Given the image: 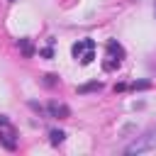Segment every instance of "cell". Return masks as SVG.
Returning <instances> with one entry per match:
<instances>
[{
    "mask_svg": "<svg viewBox=\"0 0 156 156\" xmlns=\"http://www.w3.org/2000/svg\"><path fill=\"white\" fill-rule=\"evenodd\" d=\"M20 46H22V51H24L27 56H32V46H29V41H27V39H20Z\"/></svg>",
    "mask_w": 156,
    "mask_h": 156,
    "instance_id": "9c48e42d",
    "label": "cell"
},
{
    "mask_svg": "<svg viewBox=\"0 0 156 156\" xmlns=\"http://www.w3.org/2000/svg\"><path fill=\"white\" fill-rule=\"evenodd\" d=\"M49 112H51V117H58V119H63V117L71 115V110L66 105H61V102H49Z\"/></svg>",
    "mask_w": 156,
    "mask_h": 156,
    "instance_id": "5b68a950",
    "label": "cell"
},
{
    "mask_svg": "<svg viewBox=\"0 0 156 156\" xmlns=\"http://www.w3.org/2000/svg\"><path fill=\"white\" fill-rule=\"evenodd\" d=\"M0 146H5L7 151L17 149V129L5 115H0Z\"/></svg>",
    "mask_w": 156,
    "mask_h": 156,
    "instance_id": "6da1fadb",
    "label": "cell"
},
{
    "mask_svg": "<svg viewBox=\"0 0 156 156\" xmlns=\"http://www.w3.org/2000/svg\"><path fill=\"white\" fill-rule=\"evenodd\" d=\"M156 149V127L154 129H149L144 136H139L136 141H132L127 149H124V154H144V151H154Z\"/></svg>",
    "mask_w": 156,
    "mask_h": 156,
    "instance_id": "7a4b0ae2",
    "label": "cell"
},
{
    "mask_svg": "<svg viewBox=\"0 0 156 156\" xmlns=\"http://www.w3.org/2000/svg\"><path fill=\"white\" fill-rule=\"evenodd\" d=\"M100 88H102L100 83H88V85H80L78 93H90V90H100Z\"/></svg>",
    "mask_w": 156,
    "mask_h": 156,
    "instance_id": "ba28073f",
    "label": "cell"
},
{
    "mask_svg": "<svg viewBox=\"0 0 156 156\" xmlns=\"http://www.w3.org/2000/svg\"><path fill=\"white\" fill-rule=\"evenodd\" d=\"M122 58H124V49H122V46H119L115 39H110V41H107V61L102 63V66H105V71L117 68Z\"/></svg>",
    "mask_w": 156,
    "mask_h": 156,
    "instance_id": "3957f363",
    "label": "cell"
},
{
    "mask_svg": "<svg viewBox=\"0 0 156 156\" xmlns=\"http://www.w3.org/2000/svg\"><path fill=\"white\" fill-rule=\"evenodd\" d=\"M149 85H151L149 80H139V83H134L132 88H134V90H144V88H149Z\"/></svg>",
    "mask_w": 156,
    "mask_h": 156,
    "instance_id": "30bf717a",
    "label": "cell"
},
{
    "mask_svg": "<svg viewBox=\"0 0 156 156\" xmlns=\"http://www.w3.org/2000/svg\"><path fill=\"white\" fill-rule=\"evenodd\" d=\"M93 58H95V51H93V49H88V51H85V54L80 56V63H83V66H88V63H90Z\"/></svg>",
    "mask_w": 156,
    "mask_h": 156,
    "instance_id": "52a82bcc",
    "label": "cell"
},
{
    "mask_svg": "<svg viewBox=\"0 0 156 156\" xmlns=\"http://www.w3.org/2000/svg\"><path fill=\"white\" fill-rule=\"evenodd\" d=\"M49 136H51V144H54V146H56V144H61V141L66 139V134H63L61 129H54V132H51Z\"/></svg>",
    "mask_w": 156,
    "mask_h": 156,
    "instance_id": "8992f818",
    "label": "cell"
},
{
    "mask_svg": "<svg viewBox=\"0 0 156 156\" xmlns=\"http://www.w3.org/2000/svg\"><path fill=\"white\" fill-rule=\"evenodd\" d=\"M10 2H15V0H10Z\"/></svg>",
    "mask_w": 156,
    "mask_h": 156,
    "instance_id": "8fae6325",
    "label": "cell"
},
{
    "mask_svg": "<svg viewBox=\"0 0 156 156\" xmlns=\"http://www.w3.org/2000/svg\"><path fill=\"white\" fill-rule=\"evenodd\" d=\"M88 49H95V41H93V39H83V41H76V44L71 46V54H73L76 58H80V56H83Z\"/></svg>",
    "mask_w": 156,
    "mask_h": 156,
    "instance_id": "277c9868",
    "label": "cell"
}]
</instances>
